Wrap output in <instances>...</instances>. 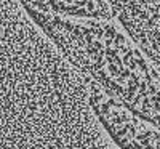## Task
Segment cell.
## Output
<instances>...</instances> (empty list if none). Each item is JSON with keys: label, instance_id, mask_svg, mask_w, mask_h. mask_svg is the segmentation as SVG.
I'll return each mask as SVG.
<instances>
[{"label": "cell", "instance_id": "6da1fadb", "mask_svg": "<svg viewBox=\"0 0 160 149\" xmlns=\"http://www.w3.org/2000/svg\"><path fill=\"white\" fill-rule=\"evenodd\" d=\"M83 82L88 87L90 101L95 104V109L108 124L112 136L120 140L123 146H148L160 147V131L142 125L135 116V112H128L117 104L115 100L109 98L102 87H98L96 82L88 75H83Z\"/></svg>", "mask_w": 160, "mask_h": 149}]
</instances>
